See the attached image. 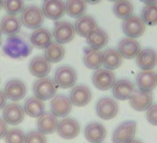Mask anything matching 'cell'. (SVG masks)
<instances>
[{"mask_svg": "<svg viewBox=\"0 0 157 143\" xmlns=\"http://www.w3.org/2000/svg\"><path fill=\"white\" fill-rule=\"evenodd\" d=\"M33 51V47L23 37L20 35L9 36L4 45L3 52L10 58L21 59L28 57Z\"/></svg>", "mask_w": 157, "mask_h": 143, "instance_id": "1", "label": "cell"}, {"mask_svg": "<svg viewBox=\"0 0 157 143\" xmlns=\"http://www.w3.org/2000/svg\"><path fill=\"white\" fill-rule=\"evenodd\" d=\"M20 20L21 24L26 28L35 30L42 26L44 21V16L39 7L28 6L21 11Z\"/></svg>", "mask_w": 157, "mask_h": 143, "instance_id": "2", "label": "cell"}, {"mask_svg": "<svg viewBox=\"0 0 157 143\" xmlns=\"http://www.w3.org/2000/svg\"><path fill=\"white\" fill-rule=\"evenodd\" d=\"M57 86L55 81L49 77L39 78L36 80L33 87V94L36 98L44 100L53 99L57 91Z\"/></svg>", "mask_w": 157, "mask_h": 143, "instance_id": "3", "label": "cell"}, {"mask_svg": "<svg viewBox=\"0 0 157 143\" xmlns=\"http://www.w3.org/2000/svg\"><path fill=\"white\" fill-rule=\"evenodd\" d=\"M54 81L56 86L62 89L73 88L77 82V73L75 69L68 65L58 67L55 72Z\"/></svg>", "mask_w": 157, "mask_h": 143, "instance_id": "4", "label": "cell"}, {"mask_svg": "<svg viewBox=\"0 0 157 143\" xmlns=\"http://www.w3.org/2000/svg\"><path fill=\"white\" fill-rule=\"evenodd\" d=\"M137 123L133 120H128L120 124L113 132V143H128L136 134Z\"/></svg>", "mask_w": 157, "mask_h": 143, "instance_id": "5", "label": "cell"}, {"mask_svg": "<svg viewBox=\"0 0 157 143\" xmlns=\"http://www.w3.org/2000/svg\"><path fill=\"white\" fill-rule=\"evenodd\" d=\"M93 84L94 87L102 91L109 90L112 88L116 82V76L112 71L105 69V68H100L95 70V72L92 77Z\"/></svg>", "mask_w": 157, "mask_h": 143, "instance_id": "6", "label": "cell"}, {"mask_svg": "<svg viewBox=\"0 0 157 143\" xmlns=\"http://www.w3.org/2000/svg\"><path fill=\"white\" fill-rule=\"evenodd\" d=\"M97 115L103 120H111L117 115L118 104L110 97L101 98L95 106Z\"/></svg>", "mask_w": 157, "mask_h": 143, "instance_id": "7", "label": "cell"}, {"mask_svg": "<svg viewBox=\"0 0 157 143\" xmlns=\"http://www.w3.org/2000/svg\"><path fill=\"white\" fill-rule=\"evenodd\" d=\"M121 29L122 32L127 35V37L136 39L140 37L144 34L146 25L140 17L132 15L123 21Z\"/></svg>", "mask_w": 157, "mask_h": 143, "instance_id": "8", "label": "cell"}, {"mask_svg": "<svg viewBox=\"0 0 157 143\" xmlns=\"http://www.w3.org/2000/svg\"><path fill=\"white\" fill-rule=\"evenodd\" d=\"M74 25L68 22H56L53 30V37L56 43L64 45L71 42L75 36Z\"/></svg>", "mask_w": 157, "mask_h": 143, "instance_id": "9", "label": "cell"}, {"mask_svg": "<svg viewBox=\"0 0 157 143\" xmlns=\"http://www.w3.org/2000/svg\"><path fill=\"white\" fill-rule=\"evenodd\" d=\"M41 10L44 16L52 21L60 20L66 13L63 0H44Z\"/></svg>", "mask_w": 157, "mask_h": 143, "instance_id": "10", "label": "cell"}, {"mask_svg": "<svg viewBox=\"0 0 157 143\" xmlns=\"http://www.w3.org/2000/svg\"><path fill=\"white\" fill-rule=\"evenodd\" d=\"M50 108L51 112L56 117L64 118L70 113L72 110V103L67 96L64 94H58L52 99L50 102Z\"/></svg>", "mask_w": 157, "mask_h": 143, "instance_id": "11", "label": "cell"}, {"mask_svg": "<svg viewBox=\"0 0 157 143\" xmlns=\"http://www.w3.org/2000/svg\"><path fill=\"white\" fill-rule=\"evenodd\" d=\"M153 95L151 92H145L141 90L134 91L129 99L130 106L138 112L147 111L153 103Z\"/></svg>", "mask_w": 157, "mask_h": 143, "instance_id": "12", "label": "cell"}, {"mask_svg": "<svg viewBox=\"0 0 157 143\" xmlns=\"http://www.w3.org/2000/svg\"><path fill=\"white\" fill-rule=\"evenodd\" d=\"M69 100L72 105L77 107H83L90 103L92 100V91L85 85L75 86L69 94Z\"/></svg>", "mask_w": 157, "mask_h": 143, "instance_id": "13", "label": "cell"}, {"mask_svg": "<svg viewBox=\"0 0 157 143\" xmlns=\"http://www.w3.org/2000/svg\"><path fill=\"white\" fill-rule=\"evenodd\" d=\"M58 135L65 139H73L75 138L81 131L80 125L78 121L74 118H64L57 125Z\"/></svg>", "mask_w": 157, "mask_h": 143, "instance_id": "14", "label": "cell"}, {"mask_svg": "<svg viewBox=\"0 0 157 143\" xmlns=\"http://www.w3.org/2000/svg\"><path fill=\"white\" fill-rule=\"evenodd\" d=\"M5 95L12 101H20L26 96L27 88L23 81L19 79H11L5 86Z\"/></svg>", "mask_w": 157, "mask_h": 143, "instance_id": "15", "label": "cell"}, {"mask_svg": "<svg viewBox=\"0 0 157 143\" xmlns=\"http://www.w3.org/2000/svg\"><path fill=\"white\" fill-rule=\"evenodd\" d=\"M29 71L33 76L37 78H44L50 73L51 63L44 56H37L30 61Z\"/></svg>", "mask_w": 157, "mask_h": 143, "instance_id": "16", "label": "cell"}, {"mask_svg": "<svg viewBox=\"0 0 157 143\" xmlns=\"http://www.w3.org/2000/svg\"><path fill=\"white\" fill-rule=\"evenodd\" d=\"M117 50L120 53L121 57L127 59H132L137 57L140 51V43L130 37H125L120 40L117 46Z\"/></svg>", "mask_w": 157, "mask_h": 143, "instance_id": "17", "label": "cell"}, {"mask_svg": "<svg viewBox=\"0 0 157 143\" xmlns=\"http://www.w3.org/2000/svg\"><path fill=\"white\" fill-rule=\"evenodd\" d=\"M25 112L23 108L18 103H10L6 105L3 111V119L8 125H17L24 120Z\"/></svg>", "mask_w": 157, "mask_h": 143, "instance_id": "18", "label": "cell"}, {"mask_svg": "<svg viewBox=\"0 0 157 143\" xmlns=\"http://www.w3.org/2000/svg\"><path fill=\"white\" fill-rule=\"evenodd\" d=\"M136 85L139 90L151 92L157 87V75L153 71H141L136 76Z\"/></svg>", "mask_w": 157, "mask_h": 143, "instance_id": "19", "label": "cell"}, {"mask_svg": "<svg viewBox=\"0 0 157 143\" xmlns=\"http://www.w3.org/2000/svg\"><path fill=\"white\" fill-rule=\"evenodd\" d=\"M136 63L142 71H151L157 65V52L152 48H144L136 57Z\"/></svg>", "mask_w": 157, "mask_h": 143, "instance_id": "20", "label": "cell"}, {"mask_svg": "<svg viewBox=\"0 0 157 143\" xmlns=\"http://www.w3.org/2000/svg\"><path fill=\"white\" fill-rule=\"evenodd\" d=\"M84 136L90 143H102L106 137V129L102 124L93 122L85 126Z\"/></svg>", "mask_w": 157, "mask_h": 143, "instance_id": "21", "label": "cell"}, {"mask_svg": "<svg viewBox=\"0 0 157 143\" xmlns=\"http://www.w3.org/2000/svg\"><path fill=\"white\" fill-rule=\"evenodd\" d=\"M134 91L135 88L133 83L128 79H119L116 81L112 87V93L118 100H129Z\"/></svg>", "mask_w": 157, "mask_h": 143, "instance_id": "22", "label": "cell"}, {"mask_svg": "<svg viewBox=\"0 0 157 143\" xmlns=\"http://www.w3.org/2000/svg\"><path fill=\"white\" fill-rule=\"evenodd\" d=\"M52 40H53V35L51 32L43 27L35 29L31 35V38H30V42L32 46L39 49L46 48L53 42Z\"/></svg>", "mask_w": 157, "mask_h": 143, "instance_id": "23", "label": "cell"}, {"mask_svg": "<svg viewBox=\"0 0 157 143\" xmlns=\"http://www.w3.org/2000/svg\"><path fill=\"white\" fill-rule=\"evenodd\" d=\"M21 20L16 15H6L0 21V29L2 34L8 36L17 35L21 30Z\"/></svg>", "mask_w": 157, "mask_h": 143, "instance_id": "24", "label": "cell"}, {"mask_svg": "<svg viewBox=\"0 0 157 143\" xmlns=\"http://www.w3.org/2000/svg\"><path fill=\"white\" fill-rule=\"evenodd\" d=\"M98 27L95 19L90 15H83L78 18L74 24L75 33L82 37H87L94 29Z\"/></svg>", "mask_w": 157, "mask_h": 143, "instance_id": "25", "label": "cell"}, {"mask_svg": "<svg viewBox=\"0 0 157 143\" xmlns=\"http://www.w3.org/2000/svg\"><path fill=\"white\" fill-rule=\"evenodd\" d=\"M83 63L91 70L100 69L103 65V52L87 47L83 49Z\"/></svg>", "mask_w": 157, "mask_h": 143, "instance_id": "26", "label": "cell"}, {"mask_svg": "<svg viewBox=\"0 0 157 143\" xmlns=\"http://www.w3.org/2000/svg\"><path fill=\"white\" fill-rule=\"evenodd\" d=\"M58 125L57 118L52 112H44L40 117H38L37 121V128L42 134L50 135L53 134Z\"/></svg>", "mask_w": 157, "mask_h": 143, "instance_id": "27", "label": "cell"}, {"mask_svg": "<svg viewBox=\"0 0 157 143\" xmlns=\"http://www.w3.org/2000/svg\"><path fill=\"white\" fill-rule=\"evenodd\" d=\"M108 40H109V36H108L107 33L99 27L94 29L86 37V42H87L88 46L90 47L99 49V50L104 48L107 45Z\"/></svg>", "mask_w": 157, "mask_h": 143, "instance_id": "28", "label": "cell"}, {"mask_svg": "<svg viewBox=\"0 0 157 143\" xmlns=\"http://www.w3.org/2000/svg\"><path fill=\"white\" fill-rule=\"evenodd\" d=\"M123 58L116 48H107L103 52V65L110 71L118 69L122 64Z\"/></svg>", "mask_w": 157, "mask_h": 143, "instance_id": "29", "label": "cell"}, {"mask_svg": "<svg viewBox=\"0 0 157 143\" xmlns=\"http://www.w3.org/2000/svg\"><path fill=\"white\" fill-rule=\"evenodd\" d=\"M87 10V3L84 0H67L65 2V10L67 16L78 19L83 16Z\"/></svg>", "mask_w": 157, "mask_h": 143, "instance_id": "30", "label": "cell"}, {"mask_svg": "<svg viewBox=\"0 0 157 143\" xmlns=\"http://www.w3.org/2000/svg\"><path fill=\"white\" fill-rule=\"evenodd\" d=\"M23 110L27 115L33 118H38L44 113L45 107L42 100L36 97H31L25 101Z\"/></svg>", "mask_w": 157, "mask_h": 143, "instance_id": "31", "label": "cell"}, {"mask_svg": "<svg viewBox=\"0 0 157 143\" xmlns=\"http://www.w3.org/2000/svg\"><path fill=\"white\" fill-rule=\"evenodd\" d=\"M65 56V48L63 45L56 42H52L46 48H44V57L50 63H57L63 59Z\"/></svg>", "mask_w": 157, "mask_h": 143, "instance_id": "32", "label": "cell"}, {"mask_svg": "<svg viewBox=\"0 0 157 143\" xmlns=\"http://www.w3.org/2000/svg\"><path fill=\"white\" fill-rule=\"evenodd\" d=\"M134 8L128 0H117L113 7V12L115 16L121 20H126L133 15Z\"/></svg>", "mask_w": 157, "mask_h": 143, "instance_id": "33", "label": "cell"}, {"mask_svg": "<svg viewBox=\"0 0 157 143\" xmlns=\"http://www.w3.org/2000/svg\"><path fill=\"white\" fill-rule=\"evenodd\" d=\"M140 19L145 23V25H157V4L145 5L141 10Z\"/></svg>", "mask_w": 157, "mask_h": 143, "instance_id": "34", "label": "cell"}, {"mask_svg": "<svg viewBox=\"0 0 157 143\" xmlns=\"http://www.w3.org/2000/svg\"><path fill=\"white\" fill-rule=\"evenodd\" d=\"M4 10L10 15H17L21 13L24 7L23 0H4Z\"/></svg>", "mask_w": 157, "mask_h": 143, "instance_id": "35", "label": "cell"}, {"mask_svg": "<svg viewBox=\"0 0 157 143\" xmlns=\"http://www.w3.org/2000/svg\"><path fill=\"white\" fill-rule=\"evenodd\" d=\"M5 140L6 143H25V134L21 129L13 128L8 131Z\"/></svg>", "mask_w": 157, "mask_h": 143, "instance_id": "36", "label": "cell"}, {"mask_svg": "<svg viewBox=\"0 0 157 143\" xmlns=\"http://www.w3.org/2000/svg\"><path fill=\"white\" fill-rule=\"evenodd\" d=\"M25 143H46V137L40 131H32L25 136Z\"/></svg>", "mask_w": 157, "mask_h": 143, "instance_id": "37", "label": "cell"}, {"mask_svg": "<svg viewBox=\"0 0 157 143\" xmlns=\"http://www.w3.org/2000/svg\"><path fill=\"white\" fill-rule=\"evenodd\" d=\"M147 120L148 122L152 125L157 126V104H152L148 110H147Z\"/></svg>", "mask_w": 157, "mask_h": 143, "instance_id": "38", "label": "cell"}, {"mask_svg": "<svg viewBox=\"0 0 157 143\" xmlns=\"http://www.w3.org/2000/svg\"><path fill=\"white\" fill-rule=\"evenodd\" d=\"M9 131V127H8V124L5 122L4 119L0 118V139L6 137L7 133Z\"/></svg>", "mask_w": 157, "mask_h": 143, "instance_id": "39", "label": "cell"}, {"mask_svg": "<svg viewBox=\"0 0 157 143\" xmlns=\"http://www.w3.org/2000/svg\"><path fill=\"white\" fill-rule=\"evenodd\" d=\"M7 100H8L7 96L5 95V93H4L3 91L0 90V110L6 107V105H7Z\"/></svg>", "mask_w": 157, "mask_h": 143, "instance_id": "40", "label": "cell"}, {"mask_svg": "<svg viewBox=\"0 0 157 143\" xmlns=\"http://www.w3.org/2000/svg\"><path fill=\"white\" fill-rule=\"evenodd\" d=\"M140 1L145 5H151V4H157V0H140Z\"/></svg>", "mask_w": 157, "mask_h": 143, "instance_id": "41", "label": "cell"}, {"mask_svg": "<svg viewBox=\"0 0 157 143\" xmlns=\"http://www.w3.org/2000/svg\"><path fill=\"white\" fill-rule=\"evenodd\" d=\"M84 1L90 5H97L102 1V0H84Z\"/></svg>", "mask_w": 157, "mask_h": 143, "instance_id": "42", "label": "cell"}, {"mask_svg": "<svg viewBox=\"0 0 157 143\" xmlns=\"http://www.w3.org/2000/svg\"><path fill=\"white\" fill-rule=\"evenodd\" d=\"M128 143H142V142H141L140 140H139V139H134V138H133V139H132L131 141H129Z\"/></svg>", "mask_w": 157, "mask_h": 143, "instance_id": "43", "label": "cell"}, {"mask_svg": "<svg viewBox=\"0 0 157 143\" xmlns=\"http://www.w3.org/2000/svg\"><path fill=\"white\" fill-rule=\"evenodd\" d=\"M3 5H4V0H0V10L3 8Z\"/></svg>", "mask_w": 157, "mask_h": 143, "instance_id": "44", "label": "cell"}, {"mask_svg": "<svg viewBox=\"0 0 157 143\" xmlns=\"http://www.w3.org/2000/svg\"><path fill=\"white\" fill-rule=\"evenodd\" d=\"M1 37H2V32H1V29H0V41H1Z\"/></svg>", "mask_w": 157, "mask_h": 143, "instance_id": "45", "label": "cell"}, {"mask_svg": "<svg viewBox=\"0 0 157 143\" xmlns=\"http://www.w3.org/2000/svg\"><path fill=\"white\" fill-rule=\"evenodd\" d=\"M108 1H111V2H117V0H108Z\"/></svg>", "mask_w": 157, "mask_h": 143, "instance_id": "46", "label": "cell"}, {"mask_svg": "<svg viewBox=\"0 0 157 143\" xmlns=\"http://www.w3.org/2000/svg\"><path fill=\"white\" fill-rule=\"evenodd\" d=\"M156 75H157V74H156Z\"/></svg>", "mask_w": 157, "mask_h": 143, "instance_id": "47", "label": "cell"}]
</instances>
